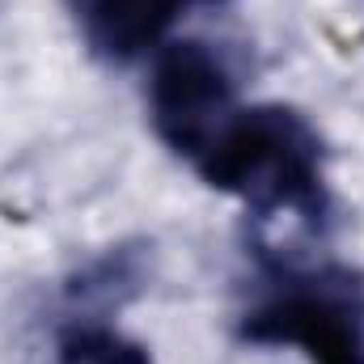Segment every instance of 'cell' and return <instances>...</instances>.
<instances>
[{"mask_svg":"<svg viewBox=\"0 0 364 364\" xmlns=\"http://www.w3.org/2000/svg\"><path fill=\"white\" fill-rule=\"evenodd\" d=\"M51 364H153L149 348L127 339L114 326L102 322H81L73 331H64V339L55 343V360Z\"/></svg>","mask_w":364,"mask_h":364,"instance_id":"5b68a950","label":"cell"},{"mask_svg":"<svg viewBox=\"0 0 364 364\" xmlns=\"http://www.w3.org/2000/svg\"><path fill=\"white\" fill-rule=\"evenodd\" d=\"M242 339L296 348L309 364H364V292L352 275L288 279L242 318Z\"/></svg>","mask_w":364,"mask_h":364,"instance_id":"7a4b0ae2","label":"cell"},{"mask_svg":"<svg viewBox=\"0 0 364 364\" xmlns=\"http://www.w3.org/2000/svg\"><path fill=\"white\" fill-rule=\"evenodd\" d=\"M191 166L212 191L242 199L259 216L322 220L326 212L322 136L292 106H237Z\"/></svg>","mask_w":364,"mask_h":364,"instance_id":"6da1fadb","label":"cell"},{"mask_svg":"<svg viewBox=\"0 0 364 364\" xmlns=\"http://www.w3.org/2000/svg\"><path fill=\"white\" fill-rule=\"evenodd\" d=\"M216 0H68L81 38L102 60L127 64L144 51H157L182 9Z\"/></svg>","mask_w":364,"mask_h":364,"instance_id":"277c9868","label":"cell"},{"mask_svg":"<svg viewBox=\"0 0 364 364\" xmlns=\"http://www.w3.org/2000/svg\"><path fill=\"white\" fill-rule=\"evenodd\" d=\"M233 110V77L208 43L178 38L157 47L149 77V114L157 136L178 157L195 161Z\"/></svg>","mask_w":364,"mask_h":364,"instance_id":"3957f363","label":"cell"}]
</instances>
